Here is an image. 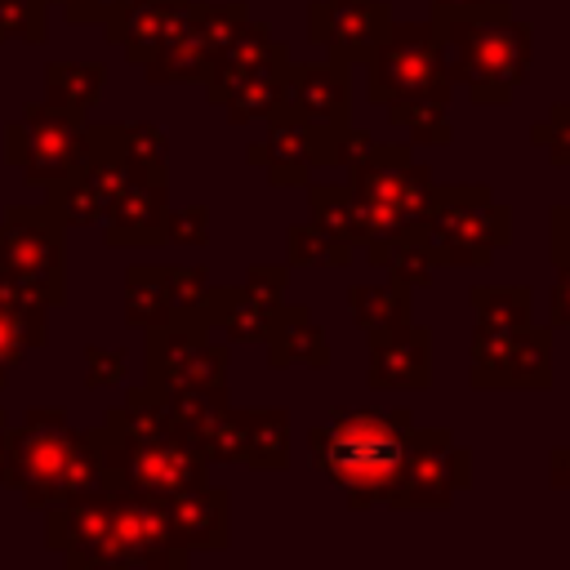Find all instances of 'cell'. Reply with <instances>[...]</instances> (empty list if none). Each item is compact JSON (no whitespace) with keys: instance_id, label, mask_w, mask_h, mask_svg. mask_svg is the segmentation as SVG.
<instances>
[{"instance_id":"277c9868","label":"cell","mask_w":570,"mask_h":570,"mask_svg":"<svg viewBox=\"0 0 570 570\" xmlns=\"http://www.w3.org/2000/svg\"><path fill=\"white\" fill-rule=\"evenodd\" d=\"M365 94L374 107H450L454 80L441 58V36L428 22H387L365 53Z\"/></svg>"},{"instance_id":"e0dca14e","label":"cell","mask_w":570,"mask_h":570,"mask_svg":"<svg viewBox=\"0 0 570 570\" xmlns=\"http://www.w3.org/2000/svg\"><path fill=\"white\" fill-rule=\"evenodd\" d=\"M169 214V174H134L102 214L107 245H160Z\"/></svg>"},{"instance_id":"d6a6232c","label":"cell","mask_w":570,"mask_h":570,"mask_svg":"<svg viewBox=\"0 0 570 570\" xmlns=\"http://www.w3.org/2000/svg\"><path fill=\"white\" fill-rule=\"evenodd\" d=\"M249 18V4H187V18H183V31L209 53V62L232 45V36L240 31V22Z\"/></svg>"},{"instance_id":"6da1fadb","label":"cell","mask_w":570,"mask_h":570,"mask_svg":"<svg viewBox=\"0 0 570 570\" xmlns=\"http://www.w3.org/2000/svg\"><path fill=\"white\" fill-rule=\"evenodd\" d=\"M432 27L441 36V58L454 85L481 107H503L530 80L534 27L512 13L508 0L481 4H432Z\"/></svg>"},{"instance_id":"ba28073f","label":"cell","mask_w":570,"mask_h":570,"mask_svg":"<svg viewBox=\"0 0 570 570\" xmlns=\"http://www.w3.org/2000/svg\"><path fill=\"white\" fill-rule=\"evenodd\" d=\"M191 552L174 543L160 494L107 485V539L98 552V570H183Z\"/></svg>"},{"instance_id":"52a82bcc","label":"cell","mask_w":570,"mask_h":570,"mask_svg":"<svg viewBox=\"0 0 570 570\" xmlns=\"http://www.w3.org/2000/svg\"><path fill=\"white\" fill-rule=\"evenodd\" d=\"M98 450V481L111 490H142V494H183L209 481V463L183 441V436H151V441H125L107 432H89Z\"/></svg>"},{"instance_id":"ee69618b","label":"cell","mask_w":570,"mask_h":570,"mask_svg":"<svg viewBox=\"0 0 570 570\" xmlns=\"http://www.w3.org/2000/svg\"><path fill=\"white\" fill-rule=\"evenodd\" d=\"M116 383H125V352L85 347V387H116Z\"/></svg>"},{"instance_id":"f35d334b","label":"cell","mask_w":570,"mask_h":570,"mask_svg":"<svg viewBox=\"0 0 570 570\" xmlns=\"http://www.w3.org/2000/svg\"><path fill=\"white\" fill-rule=\"evenodd\" d=\"M392 125L410 129V142H428V147H450L454 129H450V107H396L387 111Z\"/></svg>"},{"instance_id":"8992f818","label":"cell","mask_w":570,"mask_h":570,"mask_svg":"<svg viewBox=\"0 0 570 570\" xmlns=\"http://www.w3.org/2000/svg\"><path fill=\"white\" fill-rule=\"evenodd\" d=\"M423 232L436 240L445 267H490L512 245V205L494 200L485 183H436Z\"/></svg>"},{"instance_id":"e575fe53","label":"cell","mask_w":570,"mask_h":570,"mask_svg":"<svg viewBox=\"0 0 570 570\" xmlns=\"http://www.w3.org/2000/svg\"><path fill=\"white\" fill-rule=\"evenodd\" d=\"M468 303H472V316L476 325H490V330H517L530 321V289L525 285H472L468 289Z\"/></svg>"},{"instance_id":"8fae6325","label":"cell","mask_w":570,"mask_h":570,"mask_svg":"<svg viewBox=\"0 0 570 570\" xmlns=\"http://www.w3.org/2000/svg\"><path fill=\"white\" fill-rule=\"evenodd\" d=\"M147 387H227V343L200 316H169L147 330Z\"/></svg>"},{"instance_id":"816d5d0a","label":"cell","mask_w":570,"mask_h":570,"mask_svg":"<svg viewBox=\"0 0 570 570\" xmlns=\"http://www.w3.org/2000/svg\"><path fill=\"white\" fill-rule=\"evenodd\" d=\"M432 4H481V0H432Z\"/></svg>"},{"instance_id":"603a6c76","label":"cell","mask_w":570,"mask_h":570,"mask_svg":"<svg viewBox=\"0 0 570 570\" xmlns=\"http://www.w3.org/2000/svg\"><path fill=\"white\" fill-rule=\"evenodd\" d=\"M365 263L405 281V285H432L436 281V267H445L436 240L423 232V223H405L401 232L383 236V240H365Z\"/></svg>"},{"instance_id":"f1b7e54d","label":"cell","mask_w":570,"mask_h":570,"mask_svg":"<svg viewBox=\"0 0 570 570\" xmlns=\"http://www.w3.org/2000/svg\"><path fill=\"white\" fill-rule=\"evenodd\" d=\"M169 285H165V263H134L125 267V325L151 330L169 321Z\"/></svg>"},{"instance_id":"4fadbf2b","label":"cell","mask_w":570,"mask_h":570,"mask_svg":"<svg viewBox=\"0 0 570 570\" xmlns=\"http://www.w3.org/2000/svg\"><path fill=\"white\" fill-rule=\"evenodd\" d=\"M410 142H374L361 160L347 165V196H352V218H356V240H383L401 232L405 218V165H410Z\"/></svg>"},{"instance_id":"d6986e66","label":"cell","mask_w":570,"mask_h":570,"mask_svg":"<svg viewBox=\"0 0 570 570\" xmlns=\"http://www.w3.org/2000/svg\"><path fill=\"white\" fill-rule=\"evenodd\" d=\"M276 62H289V45L276 40L272 27L249 13V18L240 22V31L232 36V45L209 62V76L200 80V85H205V98H209L214 107H223V98H227L240 80H249L254 71L276 67Z\"/></svg>"},{"instance_id":"1f68e13d","label":"cell","mask_w":570,"mask_h":570,"mask_svg":"<svg viewBox=\"0 0 570 570\" xmlns=\"http://www.w3.org/2000/svg\"><path fill=\"white\" fill-rule=\"evenodd\" d=\"M281 80H285V62L276 67H263L254 71L249 80H240L227 98H223V111L232 125H249V120H267L276 107H281Z\"/></svg>"},{"instance_id":"5bb4252c","label":"cell","mask_w":570,"mask_h":570,"mask_svg":"<svg viewBox=\"0 0 570 570\" xmlns=\"http://www.w3.org/2000/svg\"><path fill=\"white\" fill-rule=\"evenodd\" d=\"M347 125H312V120L276 107L267 116V138L245 147V160L263 165L272 187H303L316 165L338 169V138Z\"/></svg>"},{"instance_id":"7a4b0ae2","label":"cell","mask_w":570,"mask_h":570,"mask_svg":"<svg viewBox=\"0 0 570 570\" xmlns=\"http://www.w3.org/2000/svg\"><path fill=\"white\" fill-rule=\"evenodd\" d=\"M414 432V410H374V405H334L325 423L307 432V459L312 468L347 494V508H374L387 503L405 445Z\"/></svg>"},{"instance_id":"f546056e","label":"cell","mask_w":570,"mask_h":570,"mask_svg":"<svg viewBox=\"0 0 570 570\" xmlns=\"http://www.w3.org/2000/svg\"><path fill=\"white\" fill-rule=\"evenodd\" d=\"M45 205L53 209V218L71 232V227H98L107 214V200L98 196V187L71 165L62 178L45 183Z\"/></svg>"},{"instance_id":"d590c367","label":"cell","mask_w":570,"mask_h":570,"mask_svg":"<svg viewBox=\"0 0 570 570\" xmlns=\"http://www.w3.org/2000/svg\"><path fill=\"white\" fill-rule=\"evenodd\" d=\"M307 209H312V223L338 240V245H356V218H352V196H347V183H312L307 178Z\"/></svg>"},{"instance_id":"ac0fdd59","label":"cell","mask_w":570,"mask_h":570,"mask_svg":"<svg viewBox=\"0 0 570 570\" xmlns=\"http://www.w3.org/2000/svg\"><path fill=\"white\" fill-rule=\"evenodd\" d=\"M370 356H365V383L374 392L387 387H432V330L428 325H401L383 334H365Z\"/></svg>"},{"instance_id":"d4e9b609","label":"cell","mask_w":570,"mask_h":570,"mask_svg":"<svg viewBox=\"0 0 570 570\" xmlns=\"http://www.w3.org/2000/svg\"><path fill=\"white\" fill-rule=\"evenodd\" d=\"M196 316L209 330H218L223 343H263L272 325V307H263L245 285H227V289L209 285V298Z\"/></svg>"},{"instance_id":"8d00e7d4","label":"cell","mask_w":570,"mask_h":570,"mask_svg":"<svg viewBox=\"0 0 570 570\" xmlns=\"http://www.w3.org/2000/svg\"><path fill=\"white\" fill-rule=\"evenodd\" d=\"M356 245L330 240L316 223H294L285 232V263L289 267H347Z\"/></svg>"},{"instance_id":"60d3db41","label":"cell","mask_w":570,"mask_h":570,"mask_svg":"<svg viewBox=\"0 0 570 570\" xmlns=\"http://www.w3.org/2000/svg\"><path fill=\"white\" fill-rule=\"evenodd\" d=\"M530 142L557 165L570 169V102H552L539 125H530Z\"/></svg>"},{"instance_id":"9c48e42d","label":"cell","mask_w":570,"mask_h":570,"mask_svg":"<svg viewBox=\"0 0 570 570\" xmlns=\"http://www.w3.org/2000/svg\"><path fill=\"white\" fill-rule=\"evenodd\" d=\"M472 490V450L454 441L450 428H414L405 445L401 476L383 508L396 512H445L454 494Z\"/></svg>"},{"instance_id":"30bf717a","label":"cell","mask_w":570,"mask_h":570,"mask_svg":"<svg viewBox=\"0 0 570 570\" xmlns=\"http://www.w3.org/2000/svg\"><path fill=\"white\" fill-rule=\"evenodd\" d=\"M85 116L62 111L53 102H27L9 125H4V160L18 169L27 187H45L62 178L80 151H85Z\"/></svg>"},{"instance_id":"5b68a950","label":"cell","mask_w":570,"mask_h":570,"mask_svg":"<svg viewBox=\"0 0 570 570\" xmlns=\"http://www.w3.org/2000/svg\"><path fill=\"white\" fill-rule=\"evenodd\" d=\"M67 227L49 205H9L0 218V294L45 307L67 303Z\"/></svg>"},{"instance_id":"3957f363","label":"cell","mask_w":570,"mask_h":570,"mask_svg":"<svg viewBox=\"0 0 570 570\" xmlns=\"http://www.w3.org/2000/svg\"><path fill=\"white\" fill-rule=\"evenodd\" d=\"M0 485L18 490L27 512H45L102 485L94 436L76 432L62 405H31L22 414V428H9L4 436Z\"/></svg>"},{"instance_id":"7dc6e473","label":"cell","mask_w":570,"mask_h":570,"mask_svg":"<svg viewBox=\"0 0 570 570\" xmlns=\"http://www.w3.org/2000/svg\"><path fill=\"white\" fill-rule=\"evenodd\" d=\"M129 4H134V0H94V4H89V22H98V27L107 31L102 40H111V31L120 27V18H125Z\"/></svg>"},{"instance_id":"f6af8a7d","label":"cell","mask_w":570,"mask_h":570,"mask_svg":"<svg viewBox=\"0 0 570 570\" xmlns=\"http://www.w3.org/2000/svg\"><path fill=\"white\" fill-rule=\"evenodd\" d=\"M548 258L552 267H570V205L548 209Z\"/></svg>"},{"instance_id":"4dcf8cb0","label":"cell","mask_w":570,"mask_h":570,"mask_svg":"<svg viewBox=\"0 0 570 570\" xmlns=\"http://www.w3.org/2000/svg\"><path fill=\"white\" fill-rule=\"evenodd\" d=\"M111 138L134 174H169V134L151 120H129V125H111Z\"/></svg>"},{"instance_id":"484cf974","label":"cell","mask_w":570,"mask_h":570,"mask_svg":"<svg viewBox=\"0 0 570 570\" xmlns=\"http://www.w3.org/2000/svg\"><path fill=\"white\" fill-rule=\"evenodd\" d=\"M45 338H49V307L0 294V387L27 361V352H36Z\"/></svg>"},{"instance_id":"4316f807","label":"cell","mask_w":570,"mask_h":570,"mask_svg":"<svg viewBox=\"0 0 570 570\" xmlns=\"http://www.w3.org/2000/svg\"><path fill=\"white\" fill-rule=\"evenodd\" d=\"M347 307L365 334L401 330L414 321V285H405L396 276H387L383 285H347Z\"/></svg>"},{"instance_id":"9a60e30c","label":"cell","mask_w":570,"mask_h":570,"mask_svg":"<svg viewBox=\"0 0 570 570\" xmlns=\"http://www.w3.org/2000/svg\"><path fill=\"white\" fill-rule=\"evenodd\" d=\"M392 22L387 4L379 0H312L307 4V40L343 67L365 62L383 27Z\"/></svg>"},{"instance_id":"7402d4cb","label":"cell","mask_w":570,"mask_h":570,"mask_svg":"<svg viewBox=\"0 0 570 570\" xmlns=\"http://www.w3.org/2000/svg\"><path fill=\"white\" fill-rule=\"evenodd\" d=\"M187 4H191V0H134L107 45H120L134 67H147V62L183 31Z\"/></svg>"},{"instance_id":"c3c4849f","label":"cell","mask_w":570,"mask_h":570,"mask_svg":"<svg viewBox=\"0 0 570 570\" xmlns=\"http://www.w3.org/2000/svg\"><path fill=\"white\" fill-rule=\"evenodd\" d=\"M548 485L552 490H570V445H552L548 450Z\"/></svg>"},{"instance_id":"2e32d148","label":"cell","mask_w":570,"mask_h":570,"mask_svg":"<svg viewBox=\"0 0 570 570\" xmlns=\"http://www.w3.org/2000/svg\"><path fill=\"white\" fill-rule=\"evenodd\" d=\"M352 67L343 62H285L281 107L312 125H347L352 120Z\"/></svg>"},{"instance_id":"bcb514c9","label":"cell","mask_w":570,"mask_h":570,"mask_svg":"<svg viewBox=\"0 0 570 570\" xmlns=\"http://www.w3.org/2000/svg\"><path fill=\"white\" fill-rule=\"evenodd\" d=\"M548 325L552 330H566L570 334V267H557V285H552V298H548Z\"/></svg>"},{"instance_id":"ffe728a7","label":"cell","mask_w":570,"mask_h":570,"mask_svg":"<svg viewBox=\"0 0 570 570\" xmlns=\"http://www.w3.org/2000/svg\"><path fill=\"white\" fill-rule=\"evenodd\" d=\"M169 512V530L174 543L187 552H223L232 543V508H227V490L223 485H196L183 494L165 499Z\"/></svg>"},{"instance_id":"83f0119b","label":"cell","mask_w":570,"mask_h":570,"mask_svg":"<svg viewBox=\"0 0 570 570\" xmlns=\"http://www.w3.org/2000/svg\"><path fill=\"white\" fill-rule=\"evenodd\" d=\"M102 89H107L102 62H49L45 67V102H53L62 111L89 116V107H98Z\"/></svg>"},{"instance_id":"ab89813d","label":"cell","mask_w":570,"mask_h":570,"mask_svg":"<svg viewBox=\"0 0 570 570\" xmlns=\"http://www.w3.org/2000/svg\"><path fill=\"white\" fill-rule=\"evenodd\" d=\"M165 285H169L174 316H196L205 307V298H209V272L196 267V263H178V267L165 263Z\"/></svg>"},{"instance_id":"44dd1931","label":"cell","mask_w":570,"mask_h":570,"mask_svg":"<svg viewBox=\"0 0 570 570\" xmlns=\"http://www.w3.org/2000/svg\"><path fill=\"white\" fill-rule=\"evenodd\" d=\"M267 365L272 370H289V365H312V370H330V338L325 330L316 325L312 307L303 303H281L272 312V325H267Z\"/></svg>"},{"instance_id":"74e56055","label":"cell","mask_w":570,"mask_h":570,"mask_svg":"<svg viewBox=\"0 0 570 570\" xmlns=\"http://www.w3.org/2000/svg\"><path fill=\"white\" fill-rule=\"evenodd\" d=\"M45 36H49L45 0H0V45L4 40L45 45Z\"/></svg>"},{"instance_id":"7c38bea8","label":"cell","mask_w":570,"mask_h":570,"mask_svg":"<svg viewBox=\"0 0 570 570\" xmlns=\"http://www.w3.org/2000/svg\"><path fill=\"white\" fill-rule=\"evenodd\" d=\"M468 383L476 392L490 387H552V325H517V330H490L472 325V365Z\"/></svg>"},{"instance_id":"f907efd6","label":"cell","mask_w":570,"mask_h":570,"mask_svg":"<svg viewBox=\"0 0 570 570\" xmlns=\"http://www.w3.org/2000/svg\"><path fill=\"white\" fill-rule=\"evenodd\" d=\"M4 436H9V414L0 410V472H4Z\"/></svg>"},{"instance_id":"681fc988","label":"cell","mask_w":570,"mask_h":570,"mask_svg":"<svg viewBox=\"0 0 570 570\" xmlns=\"http://www.w3.org/2000/svg\"><path fill=\"white\" fill-rule=\"evenodd\" d=\"M45 4H49V0H45ZM58 4H62V18H67L71 27H85V22H89V4H94V0H58Z\"/></svg>"},{"instance_id":"7bdbcfd3","label":"cell","mask_w":570,"mask_h":570,"mask_svg":"<svg viewBox=\"0 0 570 570\" xmlns=\"http://www.w3.org/2000/svg\"><path fill=\"white\" fill-rule=\"evenodd\" d=\"M285 285H289V263H254L245 272V289L263 303V307H281L285 303Z\"/></svg>"},{"instance_id":"cb8c5ba5","label":"cell","mask_w":570,"mask_h":570,"mask_svg":"<svg viewBox=\"0 0 570 570\" xmlns=\"http://www.w3.org/2000/svg\"><path fill=\"white\" fill-rule=\"evenodd\" d=\"M236 432H240L236 463H245L254 472H281V468H289V410L285 405L236 410Z\"/></svg>"},{"instance_id":"836d02e7","label":"cell","mask_w":570,"mask_h":570,"mask_svg":"<svg viewBox=\"0 0 570 570\" xmlns=\"http://www.w3.org/2000/svg\"><path fill=\"white\" fill-rule=\"evenodd\" d=\"M142 76H147L151 85H200V80L209 76V53H205L187 31H178V36L142 67Z\"/></svg>"},{"instance_id":"b9f144b4","label":"cell","mask_w":570,"mask_h":570,"mask_svg":"<svg viewBox=\"0 0 570 570\" xmlns=\"http://www.w3.org/2000/svg\"><path fill=\"white\" fill-rule=\"evenodd\" d=\"M165 240L169 245H205L209 240V205H183L165 214Z\"/></svg>"}]
</instances>
